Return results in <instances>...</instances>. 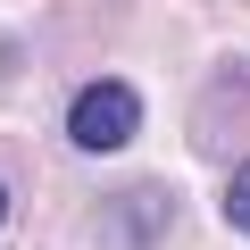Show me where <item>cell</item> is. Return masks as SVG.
<instances>
[{"label":"cell","mask_w":250,"mask_h":250,"mask_svg":"<svg viewBox=\"0 0 250 250\" xmlns=\"http://www.w3.org/2000/svg\"><path fill=\"white\" fill-rule=\"evenodd\" d=\"M67 134H75V150H125V142L142 134V92L117 83V75L83 83L75 108H67Z\"/></svg>","instance_id":"6da1fadb"},{"label":"cell","mask_w":250,"mask_h":250,"mask_svg":"<svg viewBox=\"0 0 250 250\" xmlns=\"http://www.w3.org/2000/svg\"><path fill=\"white\" fill-rule=\"evenodd\" d=\"M225 217H233V233H250V167L225 184Z\"/></svg>","instance_id":"7a4b0ae2"},{"label":"cell","mask_w":250,"mask_h":250,"mask_svg":"<svg viewBox=\"0 0 250 250\" xmlns=\"http://www.w3.org/2000/svg\"><path fill=\"white\" fill-rule=\"evenodd\" d=\"M0 225H9V192H0Z\"/></svg>","instance_id":"3957f363"}]
</instances>
